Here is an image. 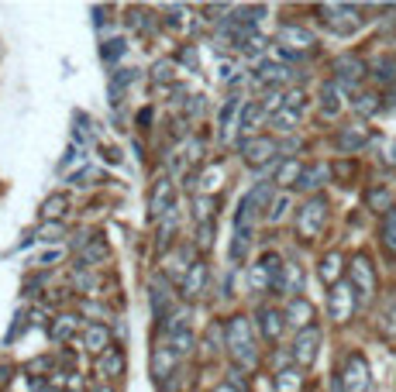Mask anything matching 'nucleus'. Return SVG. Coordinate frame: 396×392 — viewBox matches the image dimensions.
<instances>
[{
	"label": "nucleus",
	"mask_w": 396,
	"mask_h": 392,
	"mask_svg": "<svg viewBox=\"0 0 396 392\" xmlns=\"http://www.w3.org/2000/svg\"><path fill=\"white\" fill-rule=\"evenodd\" d=\"M224 348L231 351V358L238 361V368L252 372L258 361V351H255V337H252V320L248 316L235 314L228 324H224Z\"/></svg>",
	"instance_id": "obj_1"
},
{
	"label": "nucleus",
	"mask_w": 396,
	"mask_h": 392,
	"mask_svg": "<svg viewBox=\"0 0 396 392\" xmlns=\"http://www.w3.org/2000/svg\"><path fill=\"white\" fill-rule=\"evenodd\" d=\"M320 14H324V24L341 35V38H348V35H355L358 28H362V7L355 4H320Z\"/></svg>",
	"instance_id": "obj_2"
},
{
	"label": "nucleus",
	"mask_w": 396,
	"mask_h": 392,
	"mask_svg": "<svg viewBox=\"0 0 396 392\" xmlns=\"http://www.w3.org/2000/svg\"><path fill=\"white\" fill-rule=\"evenodd\" d=\"M238 152H241V158L252 165V169H262V165H269V169H276L279 165V148L276 141L269 135H248L238 141Z\"/></svg>",
	"instance_id": "obj_3"
},
{
	"label": "nucleus",
	"mask_w": 396,
	"mask_h": 392,
	"mask_svg": "<svg viewBox=\"0 0 396 392\" xmlns=\"http://www.w3.org/2000/svg\"><path fill=\"white\" fill-rule=\"evenodd\" d=\"M324 220H328V200H324V196H310L297 210V234L314 241V237L324 231Z\"/></svg>",
	"instance_id": "obj_4"
},
{
	"label": "nucleus",
	"mask_w": 396,
	"mask_h": 392,
	"mask_svg": "<svg viewBox=\"0 0 396 392\" xmlns=\"http://www.w3.org/2000/svg\"><path fill=\"white\" fill-rule=\"evenodd\" d=\"M348 282H352V289L358 293L362 303L376 296V269H372L369 255H355L348 262Z\"/></svg>",
	"instance_id": "obj_5"
},
{
	"label": "nucleus",
	"mask_w": 396,
	"mask_h": 392,
	"mask_svg": "<svg viewBox=\"0 0 396 392\" xmlns=\"http://www.w3.org/2000/svg\"><path fill=\"white\" fill-rule=\"evenodd\" d=\"M337 378H341L345 392H369L372 378H369V361H365V354H358V351L348 354V358H345V368L337 372Z\"/></svg>",
	"instance_id": "obj_6"
},
{
	"label": "nucleus",
	"mask_w": 396,
	"mask_h": 392,
	"mask_svg": "<svg viewBox=\"0 0 396 392\" xmlns=\"http://www.w3.org/2000/svg\"><path fill=\"white\" fill-rule=\"evenodd\" d=\"M355 303H358V293L352 289V282H337L335 289L328 293V314H331L335 324H345L355 314Z\"/></svg>",
	"instance_id": "obj_7"
},
{
	"label": "nucleus",
	"mask_w": 396,
	"mask_h": 392,
	"mask_svg": "<svg viewBox=\"0 0 396 392\" xmlns=\"http://www.w3.org/2000/svg\"><path fill=\"white\" fill-rule=\"evenodd\" d=\"M317 348H320V327H307V331L297 334V341H293V361H297V368H310L317 361Z\"/></svg>",
	"instance_id": "obj_8"
},
{
	"label": "nucleus",
	"mask_w": 396,
	"mask_h": 392,
	"mask_svg": "<svg viewBox=\"0 0 396 392\" xmlns=\"http://www.w3.org/2000/svg\"><path fill=\"white\" fill-rule=\"evenodd\" d=\"M365 76V62L358 59V56H337L335 59V83L337 86H345V90H352L358 86Z\"/></svg>",
	"instance_id": "obj_9"
},
{
	"label": "nucleus",
	"mask_w": 396,
	"mask_h": 392,
	"mask_svg": "<svg viewBox=\"0 0 396 392\" xmlns=\"http://www.w3.org/2000/svg\"><path fill=\"white\" fill-rule=\"evenodd\" d=\"M279 45H283L286 52L300 56V52L314 48V35H310L303 24H283V28H279Z\"/></svg>",
	"instance_id": "obj_10"
},
{
	"label": "nucleus",
	"mask_w": 396,
	"mask_h": 392,
	"mask_svg": "<svg viewBox=\"0 0 396 392\" xmlns=\"http://www.w3.org/2000/svg\"><path fill=\"white\" fill-rule=\"evenodd\" d=\"M365 141H369V128L365 124H348L335 135V148L341 155H355L358 148H365Z\"/></svg>",
	"instance_id": "obj_11"
},
{
	"label": "nucleus",
	"mask_w": 396,
	"mask_h": 392,
	"mask_svg": "<svg viewBox=\"0 0 396 392\" xmlns=\"http://www.w3.org/2000/svg\"><path fill=\"white\" fill-rule=\"evenodd\" d=\"M203 286H207V262L197 258V262H190V269H186L183 282H179V296L183 299H197L203 293Z\"/></svg>",
	"instance_id": "obj_12"
},
{
	"label": "nucleus",
	"mask_w": 396,
	"mask_h": 392,
	"mask_svg": "<svg viewBox=\"0 0 396 392\" xmlns=\"http://www.w3.org/2000/svg\"><path fill=\"white\" fill-rule=\"evenodd\" d=\"M283 327H286V314H279L273 306H262V310H258V334H262V341L276 344Z\"/></svg>",
	"instance_id": "obj_13"
},
{
	"label": "nucleus",
	"mask_w": 396,
	"mask_h": 392,
	"mask_svg": "<svg viewBox=\"0 0 396 392\" xmlns=\"http://www.w3.org/2000/svg\"><path fill=\"white\" fill-rule=\"evenodd\" d=\"M286 324H293L300 331L314 327V303H310L307 296H293L290 306H286Z\"/></svg>",
	"instance_id": "obj_14"
},
{
	"label": "nucleus",
	"mask_w": 396,
	"mask_h": 392,
	"mask_svg": "<svg viewBox=\"0 0 396 392\" xmlns=\"http://www.w3.org/2000/svg\"><path fill=\"white\" fill-rule=\"evenodd\" d=\"M179 365V354L173 351V348H156L152 351V375H156V382H169L176 372Z\"/></svg>",
	"instance_id": "obj_15"
},
{
	"label": "nucleus",
	"mask_w": 396,
	"mask_h": 392,
	"mask_svg": "<svg viewBox=\"0 0 396 392\" xmlns=\"http://www.w3.org/2000/svg\"><path fill=\"white\" fill-rule=\"evenodd\" d=\"M173 207H176V203H173V186H169L166 179H158V186L148 193V210H152V217H158V220H162V217L169 214Z\"/></svg>",
	"instance_id": "obj_16"
},
{
	"label": "nucleus",
	"mask_w": 396,
	"mask_h": 392,
	"mask_svg": "<svg viewBox=\"0 0 396 392\" xmlns=\"http://www.w3.org/2000/svg\"><path fill=\"white\" fill-rule=\"evenodd\" d=\"M83 348H86V351H93L97 358L107 351V348H114V344H111V331H107V324H90V327L83 331Z\"/></svg>",
	"instance_id": "obj_17"
},
{
	"label": "nucleus",
	"mask_w": 396,
	"mask_h": 392,
	"mask_svg": "<svg viewBox=\"0 0 396 392\" xmlns=\"http://www.w3.org/2000/svg\"><path fill=\"white\" fill-rule=\"evenodd\" d=\"M97 375L100 378H121L124 375V351L121 348H107L97 358Z\"/></svg>",
	"instance_id": "obj_18"
},
{
	"label": "nucleus",
	"mask_w": 396,
	"mask_h": 392,
	"mask_svg": "<svg viewBox=\"0 0 396 392\" xmlns=\"http://www.w3.org/2000/svg\"><path fill=\"white\" fill-rule=\"evenodd\" d=\"M135 83H138V69H118V73H111V83H107L111 103L118 107L121 97H124V90H128V86H135Z\"/></svg>",
	"instance_id": "obj_19"
},
{
	"label": "nucleus",
	"mask_w": 396,
	"mask_h": 392,
	"mask_svg": "<svg viewBox=\"0 0 396 392\" xmlns=\"http://www.w3.org/2000/svg\"><path fill=\"white\" fill-rule=\"evenodd\" d=\"M148 299H152V314H156V320H166V316H169V289H166V275L152 279Z\"/></svg>",
	"instance_id": "obj_20"
},
{
	"label": "nucleus",
	"mask_w": 396,
	"mask_h": 392,
	"mask_svg": "<svg viewBox=\"0 0 396 392\" xmlns=\"http://www.w3.org/2000/svg\"><path fill=\"white\" fill-rule=\"evenodd\" d=\"M324 179H331V165L317 162V165H303L297 186H300V190H307V193H314L317 186H324Z\"/></svg>",
	"instance_id": "obj_21"
},
{
	"label": "nucleus",
	"mask_w": 396,
	"mask_h": 392,
	"mask_svg": "<svg viewBox=\"0 0 396 392\" xmlns=\"http://www.w3.org/2000/svg\"><path fill=\"white\" fill-rule=\"evenodd\" d=\"M76 324H79L76 314H59L52 324H49V327H45V331H49V337H52V341H59V344H62V341H69V337L76 334Z\"/></svg>",
	"instance_id": "obj_22"
},
{
	"label": "nucleus",
	"mask_w": 396,
	"mask_h": 392,
	"mask_svg": "<svg viewBox=\"0 0 396 392\" xmlns=\"http://www.w3.org/2000/svg\"><path fill=\"white\" fill-rule=\"evenodd\" d=\"M341 262H345V258L337 255V252H328V255L320 258V269H317V272H320V282H324V286L335 289L337 282H341Z\"/></svg>",
	"instance_id": "obj_23"
},
{
	"label": "nucleus",
	"mask_w": 396,
	"mask_h": 392,
	"mask_svg": "<svg viewBox=\"0 0 396 392\" xmlns=\"http://www.w3.org/2000/svg\"><path fill=\"white\" fill-rule=\"evenodd\" d=\"M320 114L324 118H337L341 114V86L337 83H324L320 86Z\"/></svg>",
	"instance_id": "obj_24"
},
{
	"label": "nucleus",
	"mask_w": 396,
	"mask_h": 392,
	"mask_svg": "<svg viewBox=\"0 0 396 392\" xmlns=\"http://www.w3.org/2000/svg\"><path fill=\"white\" fill-rule=\"evenodd\" d=\"M300 172H303V165H300L297 158H279L273 182L276 186H293V182H300Z\"/></svg>",
	"instance_id": "obj_25"
},
{
	"label": "nucleus",
	"mask_w": 396,
	"mask_h": 392,
	"mask_svg": "<svg viewBox=\"0 0 396 392\" xmlns=\"http://www.w3.org/2000/svg\"><path fill=\"white\" fill-rule=\"evenodd\" d=\"M66 210H69V193H52V196H45V203H41V217L52 220V224L62 220Z\"/></svg>",
	"instance_id": "obj_26"
},
{
	"label": "nucleus",
	"mask_w": 396,
	"mask_h": 392,
	"mask_svg": "<svg viewBox=\"0 0 396 392\" xmlns=\"http://www.w3.org/2000/svg\"><path fill=\"white\" fill-rule=\"evenodd\" d=\"M262 118H265L262 103H258V100H248V103L238 110V128H241V131H252V128H258V120Z\"/></svg>",
	"instance_id": "obj_27"
},
{
	"label": "nucleus",
	"mask_w": 396,
	"mask_h": 392,
	"mask_svg": "<svg viewBox=\"0 0 396 392\" xmlns=\"http://www.w3.org/2000/svg\"><path fill=\"white\" fill-rule=\"evenodd\" d=\"M300 389H303V372L300 368H279L276 392H300Z\"/></svg>",
	"instance_id": "obj_28"
},
{
	"label": "nucleus",
	"mask_w": 396,
	"mask_h": 392,
	"mask_svg": "<svg viewBox=\"0 0 396 392\" xmlns=\"http://www.w3.org/2000/svg\"><path fill=\"white\" fill-rule=\"evenodd\" d=\"M252 244V227H235V241H231V262H241Z\"/></svg>",
	"instance_id": "obj_29"
},
{
	"label": "nucleus",
	"mask_w": 396,
	"mask_h": 392,
	"mask_svg": "<svg viewBox=\"0 0 396 392\" xmlns=\"http://www.w3.org/2000/svg\"><path fill=\"white\" fill-rule=\"evenodd\" d=\"M355 114H362V118H372V114H379V93H362V97H355Z\"/></svg>",
	"instance_id": "obj_30"
},
{
	"label": "nucleus",
	"mask_w": 396,
	"mask_h": 392,
	"mask_svg": "<svg viewBox=\"0 0 396 392\" xmlns=\"http://www.w3.org/2000/svg\"><path fill=\"white\" fill-rule=\"evenodd\" d=\"M124 52H128V41H124V38H107L103 45H100V59H103V62L121 59Z\"/></svg>",
	"instance_id": "obj_31"
},
{
	"label": "nucleus",
	"mask_w": 396,
	"mask_h": 392,
	"mask_svg": "<svg viewBox=\"0 0 396 392\" xmlns=\"http://www.w3.org/2000/svg\"><path fill=\"white\" fill-rule=\"evenodd\" d=\"M286 76H290V69L279 66V62H262L258 66V79L262 83H279V79H286Z\"/></svg>",
	"instance_id": "obj_32"
},
{
	"label": "nucleus",
	"mask_w": 396,
	"mask_h": 392,
	"mask_svg": "<svg viewBox=\"0 0 396 392\" xmlns=\"http://www.w3.org/2000/svg\"><path fill=\"white\" fill-rule=\"evenodd\" d=\"M100 262H107V244L97 237L83 248V265H100Z\"/></svg>",
	"instance_id": "obj_33"
},
{
	"label": "nucleus",
	"mask_w": 396,
	"mask_h": 392,
	"mask_svg": "<svg viewBox=\"0 0 396 392\" xmlns=\"http://www.w3.org/2000/svg\"><path fill=\"white\" fill-rule=\"evenodd\" d=\"M152 79H156V83H173V79H176V62L158 59L156 66H152Z\"/></svg>",
	"instance_id": "obj_34"
},
{
	"label": "nucleus",
	"mask_w": 396,
	"mask_h": 392,
	"mask_svg": "<svg viewBox=\"0 0 396 392\" xmlns=\"http://www.w3.org/2000/svg\"><path fill=\"white\" fill-rule=\"evenodd\" d=\"M365 203H369V210H382V214L393 210V207H390V190H369V193H365Z\"/></svg>",
	"instance_id": "obj_35"
},
{
	"label": "nucleus",
	"mask_w": 396,
	"mask_h": 392,
	"mask_svg": "<svg viewBox=\"0 0 396 392\" xmlns=\"http://www.w3.org/2000/svg\"><path fill=\"white\" fill-rule=\"evenodd\" d=\"M382 244H386L390 252H396V207L382 217Z\"/></svg>",
	"instance_id": "obj_36"
},
{
	"label": "nucleus",
	"mask_w": 396,
	"mask_h": 392,
	"mask_svg": "<svg viewBox=\"0 0 396 392\" xmlns=\"http://www.w3.org/2000/svg\"><path fill=\"white\" fill-rule=\"evenodd\" d=\"M273 124H276L279 131H293V128L300 124V114L297 110H290V107H283L279 114H273Z\"/></svg>",
	"instance_id": "obj_37"
},
{
	"label": "nucleus",
	"mask_w": 396,
	"mask_h": 392,
	"mask_svg": "<svg viewBox=\"0 0 396 392\" xmlns=\"http://www.w3.org/2000/svg\"><path fill=\"white\" fill-rule=\"evenodd\" d=\"M173 351H176V354H183V351L190 354V351H193V334H190V327H179V331L173 334Z\"/></svg>",
	"instance_id": "obj_38"
},
{
	"label": "nucleus",
	"mask_w": 396,
	"mask_h": 392,
	"mask_svg": "<svg viewBox=\"0 0 396 392\" xmlns=\"http://www.w3.org/2000/svg\"><path fill=\"white\" fill-rule=\"evenodd\" d=\"M220 179H224V172H220V165H214V169H203V176H200V190H203V196L210 193V190H218Z\"/></svg>",
	"instance_id": "obj_39"
},
{
	"label": "nucleus",
	"mask_w": 396,
	"mask_h": 392,
	"mask_svg": "<svg viewBox=\"0 0 396 392\" xmlns=\"http://www.w3.org/2000/svg\"><path fill=\"white\" fill-rule=\"evenodd\" d=\"M286 207H290V196H286V193H279L276 200H273V207H269V214H265V220H269V224H276V220H283V217H286Z\"/></svg>",
	"instance_id": "obj_40"
},
{
	"label": "nucleus",
	"mask_w": 396,
	"mask_h": 392,
	"mask_svg": "<svg viewBox=\"0 0 396 392\" xmlns=\"http://www.w3.org/2000/svg\"><path fill=\"white\" fill-rule=\"evenodd\" d=\"M214 231H218V220H203V224H200V231H197V248L200 252L210 248V234H214Z\"/></svg>",
	"instance_id": "obj_41"
},
{
	"label": "nucleus",
	"mask_w": 396,
	"mask_h": 392,
	"mask_svg": "<svg viewBox=\"0 0 396 392\" xmlns=\"http://www.w3.org/2000/svg\"><path fill=\"white\" fill-rule=\"evenodd\" d=\"M97 179H100V172L93 169V165H86V169H79V172H73V176H69V182H73V186H93Z\"/></svg>",
	"instance_id": "obj_42"
},
{
	"label": "nucleus",
	"mask_w": 396,
	"mask_h": 392,
	"mask_svg": "<svg viewBox=\"0 0 396 392\" xmlns=\"http://www.w3.org/2000/svg\"><path fill=\"white\" fill-rule=\"evenodd\" d=\"M376 79L379 83H393L396 79V59H379L376 62Z\"/></svg>",
	"instance_id": "obj_43"
},
{
	"label": "nucleus",
	"mask_w": 396,
	"mask_h": 392,
	"mask_svg": "<svg viewBox=\"0 0 396 392\" xmlns=\"http://www.w3.org/2000/svg\"><path fill=\"white\" fill-rule=\"evenodd\" d=\"M193 214H197L200 224H203V220H214V200H210V196H200L197 210H193Z\"/></svg>",
	"instance_id": "obj_44"
},
{
	"label": "nucleus",
	"mask_w": 396,
	"mask_h": 392,
	"mask_svg": "<svg viewBox=\"0 0 396 392\" xmlns=\"http://www.w3.org/2000/svg\"><path fill=\"white\" fill-rule=\"evenodd\" d=\"M24 331H28V314L18 310V314H14V324H11V334H7V344H14V337L24 334Z\"/></svg>",
	"instance_id": "obj_45"
},
{
	"label": "nucleus",
	"mask_w": 396,
	"mask_h": 392,
	"mask_svg": "<svg viewBox=\"0 0 396 392\" xmlns=\"http://www.w3.org/2000/svg\"><path fill=\"white\" fill-rule=\"evenodd\" d=\"M179 59L190 66V73H200V59H197V45H183V52H179Z\"/></svg>",
	"instance_id": "obj_46"
},
{
	"label": "nucleus",
	"mask_w": 396,
	"mask_h": 392,
	"mask_svg": "<svg viewBox=\"0 0 396 392\" xmlns=\"http://www.w3.org/2000/svg\"><path fill=\"white\" fill-rule=\"evenodd\" d=\"M286 107L300 114V110L307 107V93H303V90H290V93H286Z\"/></svg>",
	"instance_id": "obj_47"
},
{
	"label": "nucleus",
	"mask_w": 396,
	"mask_h": 392,
	"mask_svg": "<svg viewBox=\"0 0 396 392\" xmlns=\"http://www.w3.org/2000/svg\"><path fill=\"white\" fill-rule=\"evenodd\" d=\"M235 110H238V100L231 97L228 100V103H224V107H220V128H231V118H235Z\"/></svg>",
	"instance_id": "obj_48"
},
{
	"label": "nucleus",
	"mask_w": 396,
	"mask_h": 392,
	"mask_svg": "<svg viewBox=\"0 0 396 392\" xmlns=\"http://www.w3.org/2000/svg\"><path fill=\"white\" fill-rule=\"evenodd\" d=\"M382 162H386L390 169H396V138L386 145V148H382Z\"/></svg>",
	"instance_id": "obj_49"
},
{
	"label": "nucleus",
	"mask_w": 396,
	"mask_h": 392,
	"mask_svg": "<svg viewBox=\"0 0 396 392\" xmlns=\"http://www.w3.org/2000/svg\"><path fill=\"white\" fill-rule=\"evenodd\" d=\"M62 227L59 224H49V227H41V241H59Z\"/></svg>",
	"instance_id": "obj_50"
},
{
	"label": "nucleus",
	"mask_w": 396,
	"mask_h": 392,
	"mask_svg": "<svg viewBox=\"0 0 396 392\" xmlns=\"http://www.w3.org/2000/svg\"><path fill=\"white\" fill-rule=\"evenodd\" d=\"M331 172H335L337 179H348V176H352V172H355V165H348V162H337V165H335V169H331Z\"/></svg>",
	"instance_id": "obj_51"
},
{
	"label": "nucleus",
	"mask_w": 396,
	"mask_h": 392,
	"mask_svg": "<svg viewBox=\"0 0 396 392\" xmlns=\"http://www.w3.org/2000/svg\"><path fill=\"white\" fill-rule=\"evenodd\" d=\"M103 158H107L111 165H121V152H118V148H103Z\"/></svg>",
	"instance_id": "obj_52"
},
{
	"label": "nucleus",
	"mask_w": 396,
	"mask_h": 392,
	"mask_svg": "<svg viewBox=\"0 0 396 392\" xmlns=\"http://www.w3.org/2000/svg\"><path fill=\"white\" fill-rule=\"evenodd\" d=\"M200 110H203V97H193L190 107H186V114H200Z\"/></svg>",
	"instance_id": "obj_53"
},
{
	"label": "nucleus",
	"mask_w": 396,
	"mask_h": 392,
	"mask_svg": "<svg viewBox=\"0 0 396 392\" xmlns=\"http://www.w3.org/2000/svg\"><path fill=\"white\" fill-rule=\"evenodd\" d=\"M148 120H152V107H145V110L138 114V128H141V131L148 128Z\"/></svg>",
	"instance_id": "obj_54"
},
{
	"label": "nucleus",
	"mask_w": 396,
	"mask_h": 392,
	"mask_svg": "<svg viewBox=\"0 0 396 392\" xmlns=\"http://www.w3.org/2000/svg\"><path fill=\"white\" fill-rule=\"evenodd\" d=\"M14 368H11V365H0V386H7V382H11V378H14Z\"/></svg>",
	"instance_id": "obj_55"
},
{
	"label": "nucleus",
	"mask_w": 396,
	"mask_h": 392,
	"mask_svg": "<svg viewBox=\"0 0 396 392\" xmlns=\"http://www.w3.org/2000/svg\"><path fill=\"white\" fill-rule=\"evenodd\" d=\"M59 258V252H45V255L39 258V265H49V262H56Z\"/></svg>",
	"instance_id": "obj_56"
},
{
	"label": "nucleus",
	"mask_w": 396,
	"mask_h": 392,
	"mask_svg": "<svg viewBox=\"0 0 396 392\" xmlns=\"http://www.w3.org/2000/svg\"><path fill=\"white\" fill-rule=\"evenodd\" d=\"M331 392H345V386H341V378H337V375L331 378Z\"/></svg>",
	"instance_id": "obj_57"
},
{
	"label": "nucleus",
	"mask_w": 396,
	"mask_h": 392,
	"mask_svg": "<svg viewBox=\"0 0 396 392\" xmlns=\"http://www.w3.org/2000/svg\"><path fill=\"white\" fill-rule=\"evenodd\" d=\"M214 392H238V389H231V386L224 382V386H218V389H214Z\"/></svg>",
	"instance_id": "obj_58"
},
{
	"label": "nucleus",
	"mask_w": 396,
	"mask_h": 392,
	"mask_svg": "<svg viewBox=\"0 0 396 392\" xmlns=\"http://www.w3.org/2000/svg\"><path fill=\"white\" fill-rule=\"evenodd\" d=\"M90 392H111V389H107V386H93V389H90Z\"/></svg>",
	"instance_id": "obj_59"
}]
</instances>
